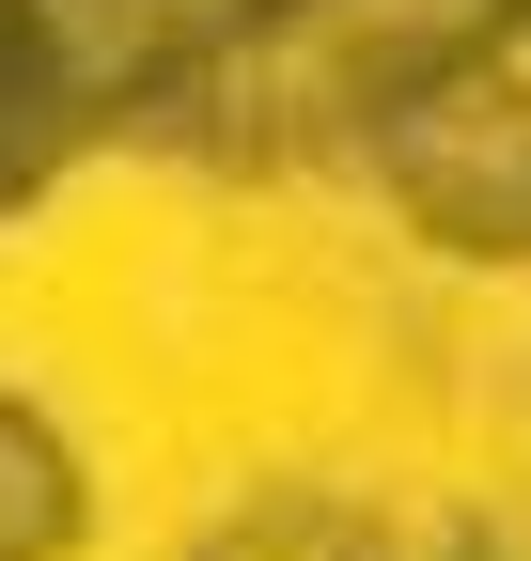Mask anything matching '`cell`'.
<instances>
[{
	"mask_svg": "<svg viewBox=\"0 0 531 561\" xmlns=\"http://www.w3.org/2000/svg\"><path fill=\"white\" fill-rule=\"evenodd\" d=\"M63 530H79V468L47 453L32 405H0V561H63Z\"/></svg>",
	"mask_w": 531,
	"mask_h": 561,
	"instance_id": "cell-3",
	"label": "cell"
},
{
	"mask_svg": "<svg viewBox=\"0 0 531 561\" xmlns=\"http://www.w3.org/2000/svg\"><path fill=\"white\" fill-rule=\"evenodd\" d=\"M516 16H531V0H266L235 47H250L266 125H375V110H407L422 79L485 62Z\"/></svg>",
	"mask_w": 531,
	"mask_h": 561,
	"instance_id": "cell-1",
	"label": "cell"
},
{
	"mask_svg": "<svg viewBox=\"0 0 531 561\" xmlns=\"http://www.w3.org/2000/svg\"><path fill=\"white\" fill-rule=\"evenodd\" d=\"M204 561H391V546H375L360 515H313V500H297V515H250V530H219Z\"/></svg>",
	"mask_w": 531,
	"mask_h": 561,
	"instance_id": "cell-4",
	"label": "cell"
},
{
	"mask_svg": "<svg viewBox=\"0 0 531 561\" xmlns=\"http://www.w3.org/2000/svg\"><path fill=\"white\" fill-rule=\"evenodd\" d=\"M375 157H391V203L453 250H531V94L485 62L422 79L407 110H375Z\"/></svg>",
	"mask_w": 531,
	"mask_h": 561,
	"instance_id": "cell-2",
	"label": "cell"
}]
</instances>
